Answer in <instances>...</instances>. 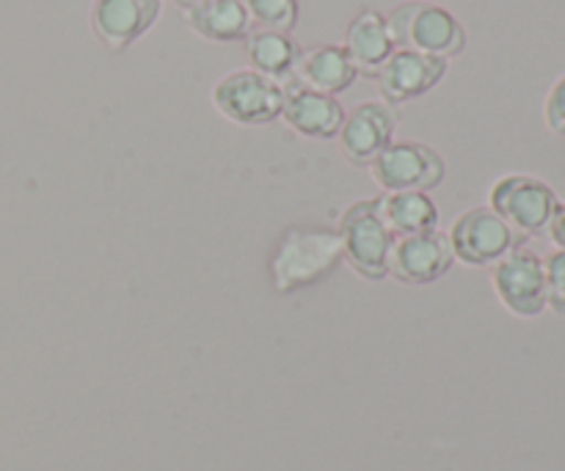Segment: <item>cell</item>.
Returning a JSON list of instances; mask_svg holds the SVG:
<instances>
[{
  "label": "cell",
  "mask_w": 565,
  "mask_h": 471,
  "mask_svg": "<svg viewBox=\"0 0 565 471\" xmlns=\"http://www.w3.org/2000/svg\"><path fill=\"white\" fill-rule=\"evenodd\" d=\"M342 263L340 235L331 229H290L276 243L270 257V281L276 292H296L318 285Z\"/></svg>",
  "instance_id": "1"
},
{
  "label": "cell",
  "mask_w": 565,
  "mask_h": 471,
  "mask_svg": "<svg viewBox=\"0 0 565 471\" xmlns=\"http://www.w3.org/2000/svg\"><path fill=\"white\" fill-rule=\"evenodd\" d=\"M386 28L395 50H414L434 58H452L467 44L461 22L445 6L425 3V0H408L392 9Z\"/></svg>",
  "instance_id": "2"
},
{
  "label": "cell",
  "mask_w": 565,
  "mask_h": 471,
  "mask_svg": "<svg viewBox=\"0 0 565 471\" xmlns=\"http://www.w3.org/2000/svg\"><path fill=\"white\" fill-rule=\"evenodd\" d=\"M337 235L342 243V259L351 265L353 274L367 281H381L390 276V251L395 235L381 218L379 199H364L348 207Z\"/></svg>",
  "instance_id": "3"
},
{
  "label": "cell",
  "mask_w": 565,
  "mask_h": 471,
  "mask_svg": "<svg viewBox=\"0 0 565 471\" xmlns=\"http://www.w3.org/2000/svg\"><path fill=\"white\" fill-rule=\"evenodd\" d=\"M281 103H285L281 83L254 69L230 72L213 88V105L221 116L243 127H259L281 119Z\"/></svg>",
  "instance_id": "4"
},
{
  "label": "cell",
  "mask_w": 565,
  "mask_h": 471,
  "mask_svg": "<svg viewBox=\"0 0 565 471\" xmlns=\"http://www.w3.org/2000/svg\"><path fill=\"white\" fill-rule=\"evenodd\" d=\"M557 196L546 182L527 174H508L494 182L489 207L516 232L519 237L541 235L557 210Z\"/></svg>",
  "instance_id": "5"
},
{
  "label": "cell",
  "mask_w": 565,
  "mask_h": 471,
  "mask_svg": "<svg viewBox=\"0 0 565 471\" xmlns=\"http://www.w3.org/2000/svg\"><path fill=\"white\" fill-rule=\"evenodd\" d=\"M370 171H373V180L379 182L384 193H428L445 182L447 165L441 154L425 143L392 141L370 163Z\"/></svg>",
  "instance_id": "6"
},
{
  "label": "cell",
  "mask_w": 565,
  "mask_h": 471,
  "mask_svg": "<svg viewBox=\"0 0 565 471\" xmlns=\"http://www.w3.org/2000/svg\"><path fill=\"white\" fill-rule=\"evenodd\" d=\"M447 240L458 263L469 268H489L516 248L522 237L491 207H472L452 221Z\"/></svg>",
  "instance_id": "7"
},
{
  "label": "cell",
  "mask_w": 565,
  "mask_h": 471,
  "mask_svg": "<svg viewBox=\"0 0 565 471\" xmlns=\"http://www.w3.org/2000/svg\"><path fill=\"white\" fill-rule=\"evenodd\" d=\"M491 285L502 307L516 318H539L546 309L544 259L522 243L491 265Z\"/></svg>",
  "instance_id": "8"
},
{
  "label": "cell",
  "mask_w": 565,
  "mask_h": 471,
  "mask_svg": "<svg viewBox=\"0 0 565 471\" xmlns=\"http://www.w3.org/2000/svg\"><path fill=\"white\" fill-rule=\"evenodd\" d=\"M395 108L390 103H384V99H373V103H362L353 110H348L337 141H340L342 154L353 165H370L390 147L392 138H395Z\"/></svg>",
  "instance_id": "9"
},
{
  "label": "cell",
  "mask_w": 565,
  "mask_h": 471,
  "mask_svg": "<svg viewBox=\"0 0 565 471\" xmlns=\"http://www.w3.org/2000/svg\"><path fill=\"white\" fill-rule=\"evenodd\" d=\"M456 257L447 235L425 232V235L395 237L390 251V276L401 285L425 287L439 281L452 268Z\"/></svg>",
  "instance_id": "10"
},
{
  "label": "cell",
  "mask_w": 565,
  "mask_h": 471,
  "mask_svg": "<svg viewBox=\"0 0 565 471\" xmlns=\"http://www.w3.org/2000/svg\"><path fill=\"white\" fill-rule=\"evenodd\" d=\"M447 61L434 58V55L414 53V50H395L390 58L384 61L379 72H375V83L392 108L401 103H412V99L423 97L430 88L439 86L445 81Z\"/></svg>",
  "instance_id": "11"
},
{
  "label": "cell",
  "mask_w": 565,
  "mask_h": 471,
  "mask_svg": "<svg viewBox=\"0 0 565 471\" xmlns=\"http://www.w3.org/2000/svg\"><path fill=\"white\" fill-rule=\"evenodd\" d=\"M160 0H94L92 31L110 53H121L158 22Z\"/></svg>",
  "instance_id": "12"
},
{
  "label": "cell",
  "mask_w": 565,
  "mask_h": 471,
  "mask_svg": "<svg viewBox=\"0 0 565 471\" xmlns=\"http://www.w3.org/2000/svg\"><path fill=\"white\" fill-rule=\"evenodd\" d=\"M281 88H285L281 119L292 132L312 138V141H331V138L340 136L342 119H345V108L340 105V99L312 92L292 77L281 83Z\"/></svg>",
  "instance_id": "13"
},
{
  "label": "cell",
  "mask_w": 565,
  "mask_h": 471,
  "mask_svg": "<svg viewBox=\"0 0 565 471\" xmlns=\"http://www.w3.org/2000/svg\"><path fill=\"white\" fill-rule=\"evenodd\" d=\"M356 77V66L348 58L342 44H318V47L301 50L296 72H292V81L329 97L348 92Z\"/></svg>",
  "instance_id": "14"
},
{
  "label": "cell",
  "mask_w": 565,
  "mask_h": 471,
  "mask_svg": "<svg viewBox=\"0 0 565 471\" xmlns=\"http://www.w3.org/2000/svg\"><path fill=\"white\" fill-rule=\"evenodd\" d=\"M342 50L353 61L359 75L375 77V72L384 66V61L395 53V42L386 28V17L373 9H362L345 28Z\"/></svg>",
  "instance_id": "15"
},
{
  "label": "cell",
  "mask_w": 565,
  "mask_h": 471,
  "mask_svg": "<svg viewBox=\"0 0 565 471\" xmlns=\"http://www.w3.org/2000/svg\"><path fill=\"white\" fill-rule=\"evenodd\" d=\"M185 11V22L193 33L207 42H241L252 33V20L243 0H202Z\"/></svg>",
  "instance_id": "16"
},
{
  "label": "cell",
  "mask_w": 565,
  "mask_h": 471,
  "mask_svg": "<svg viewBox=\"0 0 565 471\" xmlns=\"http://www.w3.org/2000/svg\"><path fill=\"white\" fill-rule=\"evenodd\" d=\"M379 210L395 237L425 235V232L439 229V207L428 193H384L379 196Z\"/></svg>",
  "instance_id": "17"
},
{
  "label": "cell",
  "mask_w": 565,
  "mask_h": 471,
  "mask_svg": "<svg viewBox=\"0 0 565 471\" xmlns=\"http://www.w3.org/2000/svg\"><path fill=\"white\" fill-rule=\"evenodd\" d=\"M301 47L292 42L290 33L268 31V28H252L246 36V58L254 72L270 77L276 83H287L296 72Z\"/></svg>",
  "instance_id": "18"
},
{
  "label": "cell",
  "mask_w": 565,
  "mask_h": 471,
  "mask_svg": "<svg viewBox=\"0 0 565 471\" xmlns=\"http://www.w3.org/2000/svg\"><path fill=\"white\" fill-rule=\"evenodd\" d=\"M252 28L290 33L298 25V0H243Z\"/></svg>",
  "instance_id": "19"
},
{
  "label": "cell",
  "mask_w": 565,
  "mask_h": 471,
  "mask_svg": "<svg viewBox=\"0 0 565 471\" xmlns=\"http://www.w3.org/2000/svg\"><path fill=\"white\" fill-rule=\"evenodd\" d=\"M546 281V307L555 312H565V248H555L544 259Z\"/></svg>",
  "instance_id": "20"
},
{
  "label": "cell",
  "mask_w": 565,
  "mask_h": 471,
  "mask_svg": "<svg viewBox=\"0 0 565 471\" xmlns=\"http://www.w3.org/2000/svg\"><path fill=\"white\" fill-rule=\"evenodd\" d=\"M544 119L546 127L557 136H565V75L557 77L555 86L550 88L544 103Z\"/></svg>",
  "instance_id": "21"
},
{
  "label": "cell",
  "mask_w": 565,
  "mask_h": 471,
  "mask_svg": "<svg viewBox=\"0 0 565 471\" xmlns=\"http://www.w3.org/2000/svg\"><path fill=\"white\" fill-rule=\"evenodd\" d=\"M546 235H550V240L557 248H565V204H557L555 215H552L550 226H546Z\"/></svg>",
  "instance_id": "22"
},
{
  "label": "cell",
  "mask_w": 565,
  "mask_h": 471,
  "mask_svg": "<svg viewBox=\"0 0 565 471\" xmlns=\"http://www.w3.org/2000/svg\"><path fill=\"white\" fill-rule=\"evenodd\" d=\"M177 6H180V9H191V6H196V3H202V0H174Z\"/></svg>",
  "instance_id": "23"
}]
</instances>
